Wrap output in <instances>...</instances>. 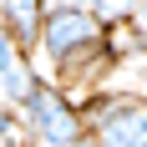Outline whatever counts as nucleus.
Masks as SVG:
<instances>
[{"instance_id": "1", "label": "nucleus", "mask_w": 147, "mask_h": 147, "mask_svg": "<svg viewBox=\"0 0 147 147\" xmlns=\"http://www.w3.org/2000/svg\"><path fill=\"white\" fill-rule=\"evenodd\" d=\"M20 127H26L30 147H71L76 137H86V122H81L76 102L66 96V86L46 81V76L30 91V102L20 107Z\"/></svg>"}, {"instance_id": "2", "label": "nucleus", "mask_w": 147, "mask_h": 147, "mask_svg": "<svg viewBox=\"0 0 147 147\" xmlns=\"http://www.w3.org/2000/svg\"><path fill=\"white\" fill-rule=\"evenodd\" d=\"M76 112L96 147H147V96H102Z\"/></svg>"}, {"instance_id": "3", "label": "nucleus", "mask_w": 147, "mask_h": 147, "mask_svg": "<svg viewBox=\"0 0 147 147\" xmlns=\"http://www.w3.org/2000/svg\"><path fill=\"white\" fill-rule=\"evenodd\" d=\"M41 86V71H36V61L20 51V46L0 30V107H10V112H20V107L30 102V91Z\"/></svg>"}, {"instance_id": "4", "label": "nucleus", "mask_w": 147, "mask_h": 147, "mask_svg": "<svg viewBox=\"0 0 147 147\" xmlns=\"http://www.w3.org/2000/svg\"><path fill=\"white\" fill-rule=\"evenodd\" d=\"M41 20H46V0H0V30H5L26 56L36 51Z\"/></svg>"}, {"instance_id": "5", "label": "nucleus", "mask_w": 147, "mask_h": 147, "mask_svg": "<svg viewBox=\"0 0 147 147\" xmlns=\"http://www.w3.org/2000/svg\"><path fill=\"white\" fill-rule=\"evenodd\" d=\"M86 10L102 20V26H117V20H132L137 0H86Z\"/></svg>"}, {"instance_id": "6", "label": "nucleus", "mask_w": 147, "mask_h": 147, "mask_svg": "<svg viewBox=\"0 0 147 147\" xmlns=\"http://www.w3.org/2000/svg\"><path fill=\"white\" fill-rule=\"evenodd\" d=\"M132 20L142 26V36H147V0H137V10H132Z\"/></svg>"}, {"instance_id": "7", "label": "nucleus", "mask_w": 147, "mask_h": 147, "mask_svg": "<svg viewBox=\"0 0 147 147\" xmlns=\"http://www.w3.org/2000/svg\"><path fill=\"white\" fill-rule=\"evenodd\" d=\"M71 147H96V142H91V132H86V137H76V142H71Z\"/></svg>"}, {"instance_id": "8", "label": "nucleus", "mask_w": 147, "mask_h": 147, "mask_svg": "<svg viewBox=\"0 0 147 147\" xmlns=\"http://www.w3.org/2000/svg\"><path fill=\"white\" fill-rule=\"evenodd\" d=\"M0 147H20V142H10V137H0Z\"/></svg>"}]
</instances>
